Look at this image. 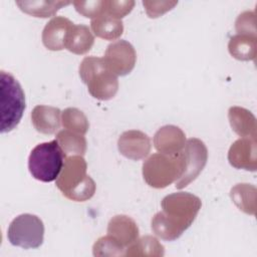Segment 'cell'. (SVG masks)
I'll return each instance as SVG.
<instances>
[{
	"instance_id": "8",
	"label": "cell",
	"mask_w": 257,
	"mask_h": 257,
	"mask_svg": "<svg viewBox=\"0 0 257 257\" xmlns=\"http://www.w3.org/2000/svg\"><path fill=\"white\" fill-rule=\"evenodd\" d=\"M182 153L185 160V169L182 177L176 182L175 186L177 189H184L196 180L203 171L208 160L207 147L197 138L187 140Z\"/></svg>"
},
{
	"instance_id": "2",
	"label": "cell",
	"mask_w": 257,
	"mask_h": 257,
	"mask_svg": "<svg viewBox=\"0 0 257 257\" xmlns=\"http://www.w3.org/2000/svg\"><path fill=\"white\" fill-rule=\"evenodd\" d=\"M87 165L82 156H68L55 180L63 196L75 202L89 200L95 193V183L86 174Z\"/></svg>"
},
{
	"instance_id": "19",
	"label": "cell",
	"mask_w": 257,
	"mask_h": 257,
	"mask_svg": "<svg viewBox=\"0 0 257 257\" xmlns=\"http://www.w3.org/2000/svg\"><path fill=\"white\" fill-rule=\"evenodd\" d=\"M16 5L26 14L33 17L48 18L53 16L60 8L69 5L70 1H43V0H32V1H16Z\"/></svg>"
},
{
	"instance_id": "1",
	"label": "cell",
	"mask_w": 257,
	"mask_h": 257,
	"mask_svg": "<svg viewBox=\"0 0 257 257\" xmlns=\"http://www.w3.org/2000/svg\"><path fill=\"white\" fill-rule=\"evenodd\" d=\"M161 206L163 210L152 218V230L161 239L174 241L195 221L202 202L196 195L179 192L166 196Z\"/></svg>"
},
{
	"instance_id": "13",
	"label": "cell",
	"mask_w": 257,
	"mask_h": 257,
	"mask_svg": "<svg viewBox=\"0 0 257 257\" xmlns=\"http://www.w3.org/2000/svg\"><path fill=\"white\" fill-rule=\"evenodd\" d=\"M73 24V22L63 16H55L50 19L42 31L43 45L52 51L64 49L67 34Z\"/></svg>"
},
{
	"instance_id": "21",
	"label": "cell",
	"mask_w": 257,
	"mask_h": 257,
	"mask_svg": "<svg viewBox=\"0 0 257 257\" xmlns=\"http://www.w3.org/2000/svg\"><path fill=\"white\" fill-rule=\"evenodd\" d=\"M165 254L164 246L159 242V240L151 235L143 236L133 242L125 251V256H152V257H162Z\"/></svg>"
},
{
	"instance_id": "20",
	"label": "cell",
	"mask_w": 257,
	"mask_h": 257,
	"mask_svg": "<svg viewBox=\"0 0 257 257\" xmlns=\"http://www.w3.org/2000/svg\"><path fill=\"white\" fill-rule=\"evenodd\" d=\"M228 50L238 60H254L256 57V36L236 34L230 38Z\"/></svg>"
},
{
	"instance_id": "4",
	"label": "cell",
	"mask_w": 257,
	"mask_h": 257,
	"mask_svg": "<svg viewBox=\"0 0 257 257\" xmlns=\"http://www.w3.org/2000/svg\"><path fill=\"white\" fill-rule=\"evenodd\" d=\"M25 94L19 81L9 72L0 71V113L1 133L14 130L25 110Z\"/></svg>"
},
{
	"instance_id": "26",
	"label": "cell",
	"mask_w": 257,
	"mask_h": 257,
	"mask_svg": "<svg viewBox=\"0 0 257 257\" xmlns=\"http://www.w3.org/2000/svg\"><path fill=\"white\" fill-rule=\"evenodd\" d=\"M75 10L86 18L94 19L104 13V1L88 0V1H73Z\"/></svg>"
},
{
	"instance_id": "5",
	"label": "cell",
	"mask_w": 257,
	"mask_h": 257,
	"mask_svg": "<svg viewBox=\"0 0 257 257\" xmlns=\"http://www.w3.org/2000/svg\"><path fill=\"white\" fill-rule=\"evenodd\" d=\"M66 155L56 140L38 144L28 158V169L38 181L49 183L55 181L64 165Z\"/></svg>"
},
{
	"instance_id": "25",
	"label": "cell",
	"mask_w": 257,
	"mask_h": 257,
	"mask_svg": "<svg viewBox=\"0 0 257 257\" xmlns=\"http://www.w3.org/2000/svg\"><path fill=\"white\" fill-rule=\"evenodd\" d=\"M126 248L112 239L109 235L98 238L92 247L94 256H122Z\"/></svg>"
},
{
	"instance_id": "14",
	"label": "cell",
	"mask_w": 257,
	"mask_h": 257,
	"mask_svg": "<svg viewBox=\"0 0 257 257\" xmlns=\"http://www.w3.org/2000/svg\"><path fill=\"white\" fill-rule=\"evenodd\" d=\"M139 227L134 219L126 215L113 216L107 224V235L127 248L139 237Z\"/></svg>"
},
{
	"instance_id": "9",
	"label": "cell",
	"mask_w": 257,
	"mask_h": 257,
	"mask_svg": "<svg viewBox=\"0 0 257 257\" xmlns=\"http://www.w3.org/2000/svg\"><path fill=\"white\" fill-rule=\"evenodd\" d=\"M107 68L116 76L128 74L135 67L137 53L126 40H115L107 45L103 56Z\"/></svg>"
},
{
	"instance_id": "17",
	"label": "cell",
	"mask_w": 257,
	"mask_h": 257,
	"mask_svg": "<svg viewBox=\"0 0 257 257\" xmlns=\"http://www.w3.org/2000/svg\"><path fill=\"white\" fill-rule=\"evenodd\" d=\"M94 43V36L88 26L84 24H73L66 40L65 48L74 54H84L90 50Z\"/></svg>"
},
{
	"instance_id": "18",
	"label": "cell",
	"mask_w": 257,
	"mask_h": 257,
	"mask_svg": "<svg viewBox=\"0 0 257 257\" xmlns=\"http://www.w3.org/2000/svg\"><path fill=\"white\" fill-rule=\"evenodd\" d=\"M90 28L99 38L105 40H115L123 32V23L121 19L111 17L107 14H101L91 19Z\"/></svg>"
},
{
	"instance_id": "29",
	"label": "cell",
	"mask_w": 257,
	"mask_h": 257,
	"mask_svg": "<svg viewBox=\"0 0 257 257\" xmlns=\"http://www.w3.org/2000/svg\"><path fill=\"white\" fill-rule=\"evenodd\" d=\"M178 4V1H143L146 13L150 18H157L170 11Z\"/></svg>"
},
{
	"instance_id": "15",
	"label": "cell",
	"mask_w": 257,
	"mask_h": 257,
	"mask_svg": "<svg viewBox=\"0 0 257 257\" xmlns=\"http://www.w3.org/2000/svg\"><path fill=\"white\" fill-rule=\"evenodd\" d=\"M31 121L38 133L52 135L60 127L61 111L54 106L39 104L32 109Z\"/></svg>"
},
{
	"instance_id": "12",
	"label": "cell",
	"mask_w": 257,
	"mask_h": 257,
	"mask_svg": "<svg viewBox=\"0 0 257 257\" xmlns=\"http://www.w3.org/2000/svg\"><path fill=\"white\" fill-rule=\"evenodd\" d=\"M153 142L159 153L175 156L183 152L186 145V135L179 126L167 124L156 132Z\"/></svg>"
},
{
	"instance_id": "3",
	"label": "cell",
	"mask_w": 257,
	"mask_h": 257,
	"mask_svg": "<svg viewBox=\"0 0 257 257\" xmlns=\"http://www.w3.org/2000/svg\"><path fill=\"white\" fill-rule=\"evenodd\" d=\"M78 71L82 82L87 85L88 92L94 98L107 100L117 92V76L107 68L103 57H84Z\"/></svg>"
},
{
	"instance_id": "11",
	"label": "cell",
	"mask_w": 257,
	"mask_h": 257,
	"mask_svg": "<svg viewBox=\"0 0 257 257\" xmlns=\"http://www.w3.org/2000/svg\"><path fill=\"white\" fill-rule=\"evenodd\" d=\"M228 161L236 169L255 171L257 167L256 139L241 138L234 142L228 152Z\"/></svg>"
},
{
	"instance_id": "6",
	"label": "cell",
	"mask_w": 257,
	"mask_h": 257,
	"mask_svg": "<svg viewBox=\"0 0 257 257\" xmlns=\"http://www.w3.org/2000/svg\"><path fill=\"white\" fill-rule=\"evenodd\" d=\"M185 160L183 153L168 156L161 153L153 154L143 164V177L152 188L163 189L176 183L183 175Z\"/></svg>"
},
{
	"instance_id": "22",
	"label": "cell",
	"mask_w": 257,
	"mask_h": 257,
	"mask_svg": "<svg viewBox=\"0 0 257 257\" xmlns=\"http://www.w3.org/2000/svg\"><path fill=\"white\" fill-rule=\"evenodd\" d=\"M233 203L246 214L255 215L256 211V189L249 184H237L230 191Z\"/></svg>"
},
{
	"instance_id": "24",
	"label": "cell",
	"mask_w": 257,
	"mask_h": 257,
	"mask_svg": "<svg viewBox=\"0 0 257 257\" xmlns=\"http://www.w3.org/2000/svg\"><path fill=\"white\" fill-rule=\"evenodd\" d=\"M61 123L65 130L85 135L89 128L86 115L76 107H67L61 112Z\"/></svg>"
},
{
	"instance_id": "27",
	"label": "cell",
	"mask_w": 257,
	"mask_h": 257,
	"mask_svg": "<svg viewBox=\"0 0 257 257\" xmlns=\"http://www.w3.org/2000/svg\"><path fill=\"white\" fill-rule=\"evenodd\" d=\"M135 1L134 0H123V1H115V0H104V13L111 17L121 19L125 15H127L134 8Z\"/></svg>"
},
{
	"instance_id": "28",
	"label": "cell",
	"mask_w": 257,
	"mask_h": 257,
	"mask_svg": "<svg viewBox=\"0 0 257 257\" xmlns=\"http://www.w3.org/2000/svg\"><path fill=\"white\" fill-rule=\"evenodd\" d=\"M255 23V13L252 11H244L237 17L235 21V28L238 34L256 36Z\"/></svg>"
},
{
	"instance_id": "7",
	"label": "cell",
	"mask_w": 257,
	"mask_h": 257,
	"mask_svg": "<svg viewBox=\"0 0 257 257\" xmlns=\"http://www.w3.org/2000/svg\"><path fill=\"white\" fill-rule=\"evenodd\" d=\"M9 242L24 249H34L42 245L44 225L42 220L33 214H21L14 218L7 230Z\"/></svg>"
},
{
	"instance_id": "16",
	"label": "cell",
	"mask_w": 257,
	"mask_h": 257,
	"mask_svg": "<svg viewBox=\"0 0 257 257\" xmlns=\"http://www.w3.org/2000/svg\"><path fill=\"white\" fill-rule=\"evenodd\" d=\"M228 118L232 130L238 136L256 139V118L248 109L240 106H231L228 110Z\"/></svg>"
},
{
	"instance_id": "10",
	"label": "cell",
	"mask_w": 257,
	"mask_h": 257,
	"mask_svg": "<svg viewBox=\"0 0 257 257\" xmlns=\"http://www.w3.org/2000/svg\"><path fill=\"white\" fill-rule=\"evenodd\" d=\"M119 153L126 159L140 161L147 158L151 152V139L147 134L138 130L123 132L117 140Z\"/></svg>"
},
{
	"instance_id": "23",
	"label": "cell",
	"mask_w": 257,
	"mask_h": 257,
	"mask_svg": "<svg viewBox=\"0 0 257 257\" xmlns=\"http://www.w3.org/2000/svg\"><path fill=\"white\" fill-rule=\"evenodd\" d=\"M55 140L60 148L68 156H84L87 143L83 135H79L68 130H63L57 133Z\"/></svg>"
}]
</instances>
